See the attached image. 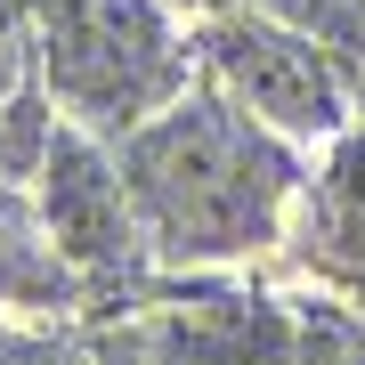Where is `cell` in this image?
<instances>
[{
  "instance_id": "6da1fadb",
  "label": "cell",
  "mask_w": 365,
  "mask_h": 365,
  "mask_svg": "<svg viewBox=\"0 0 365 365\" xmlns=\"http://www.w3.org/2000/svg\"><path fill=\"white\" fill-rule=\"evenodd\" d=\"M114 163L146 252L170 268H227L284 244L309 187V146L268 130L211 81L170 98L130 138H114Z\"/></svg>"
},
{
  "instance_id": "7a4b0ae2",
  "label": "cell",
  "mask_w": 365,
  "mask_h": 365,
  "mask_svg": "<svg viewBox=\"0 0 365 365\" xmlns=\"http://www.w3.org/2000/svg\"><path fill=\"white\" fill-rule=\"evenodd\" d=\"M41 81L90 138H130L203 81L195 41L163 0H41Z\"/></svg>"
},
{
  "instance_id": "3957f363",
  "label": "cell",
  "mask_w": 365,
  "mask_h": 365,
  "mask_svg": "<svg viewBox=\"0 0 365 365\" xmlns=\"http://www.w3.org/2000/svg\"><path fill=\"white\" fill-rule=\"evenodd\" d=\"M195 57H203V81H211V90H227L244 114H260L268 130H284L292 146H333L365 114L349 57H341L325 33L292 25V16H276V9L203 16Z\"/></svg>"
},
{
  "instance_id": "277c9868",
  "label": "cell",
  "mask_w": 365,
  "mask_h": 365,
  "mask_svg": "<svg viewBox=\"0 0 365 365\" xmlns=\"http://www.w3.org/2000/svg\"><path fill=\"white\" fill-rule=\"evenodd\" d=\"M41 235L66 268H90V276L138 268V252H146L114 146L73 130V122H57L49 155H41Z\"/></svg>"
},
{
  "instance_id": "5b68a950",
  "label": "cell",
  "mask_w": 365,
  "mask_h": 365,
  "mask_svg": "<svg viewBox=\"0 0 365 365\" xmlns=\"http://www.w3.org/2000/svg\"><path fill=\"white\" fill-rule=\"evenodd\" d=\"M292 235H300V252H309L317 276H333L349 300H365V114L309 163Z\"/></svg>"
},
{
  "instance_id": "8992f818",
  "label": "cell",
  "mask_w": 365,
  "mask_h": 365,
  "mask_svg": "<svg viewBox=\"0 0 365 365\" xmlns=\"http://www.w3.org/2000/svg\"><path fill=\"white\" fill-rule=\"evenodd\" d=\"M260 9L292 16V25H309V33H325L341 57H365V0H260Z\"/></svg>"
},
{
  "instance_id": "52a82bcc",
  "label": "cell",
  "mask_w": 365,
  "mask_h": 365,
  "mask_svg": "<svg viewBox=\"0 0 365 365\" xmlns=\"http://www.w3.org/2000/svg\"><path fill=\"white\" fill-rule=\"evenodd\" d=\"M25 260H33V220H25V203L0 187V284H16Z\"/></svg>"
},
{
  "instance_id": "ba28073f",
  "label": "cell",
  "mask_w": 365,
  "mask_h": 365,
  "mask_svg": "<svg viewBox=\"0 0 365 365\" xmlns=\"http://www.w3.org/2000/svg\"><path fill=\"white\" fill-rule=\"evenodd\" d=\"M300 365H365V333L349 325V317H317L309 357H300Z\"/></svg>"
}]
</instances>
